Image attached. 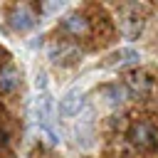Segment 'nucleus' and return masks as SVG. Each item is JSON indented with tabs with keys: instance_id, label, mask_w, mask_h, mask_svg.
I'll return each instance as SVG.
<instances>
[{
	"instance_id": "9d476101",
	"label": "nucleus",
	"mask_w": 158,
	"mask_h": 158,
	"mask_svg": "<svg viewBox=\"0 0 158 158\" xmlns=\"http://www.w3.org/2000/svg\"><path fill=\"white\" fill-rule=\"evenodd\" d=\"M128 81H131V84H133L136 89L141 86L143 91H146V89L151 86V81H148V77H146V74H141V77H138V74H131V77H128Z\"/></svg>"
},
{
	"instance_id": "423d86ee",
	"label": "nucleus",
	"mask_w": 158,
	"mask_h": 158,
	"mask_svg": "<svg viewBox=\"0 0 158 158\" xmlns=\"http://www.w3.org/2000/svg\"><path fill=\"white\" fill-rule=\"evenodd\" d=\"M49 59L52 62H62V64H72L77 59V49L69 47V44H52L49 47Z\"/></svg>"
},
{
	"instance_id": "20e7f679",
	"label": "nucleus",
	"mask_w": 158,
	"mask_h": 158,
	"mask_svg": "<svg viewBox=\"0 0 158 158\" xmlns=\"http://www.w3.org/2000/svg\"><path fill=\"white\" fill-rule=\"evenodd\" d=\"M52 114H54V104H52V96L47 91L40 94L37 99V121H40V128H52Z\"/></svg>"
},
{
	"instance_id": "0eeeda50",
	"label": "nucleus",
	"mask_w": 158,
	"mask_h": 158,
	"mask_svg": "<svg viewBox=\"0 0 158 158\" xmlns=\"http://www.w3.org/2000/svg\"><path fill=\"white\" fill-rule=\"evenodd\" d=\"M62 25H64V30H67V32H72V35H77V37H79V35H84V32H86V27H89V25H86V20H84L81 15H67Z\"/></svg>"
},
{
	"instance_id": "39448f33",
	"label": "nucleus",
	"mask_w": 158,
	"mask_h": 158,
	"mask_svg": "<svg viewBox=\"0 0 158 158\" xmlns=\"http://www.w3.org/2000/svg\"><path fill=\"white\" fill-rule=\"evenodd\" d=\"M17 84H20V72H17V67H12V64L2 67V69H0V91H2V94H10V91L17 89Z\"/></svg>"
},
{
	"instance_id": "f03ea898",
	"label": "nucleus",
	"mask_w": 158,
	"mask_h": 158,
	"mask_svg": "<svg viewBox=\"0 0 158 158\" xmlns=\"http://www.w3.org/2000/svg\"><path fill=\"white\" fill-rule=\"evenodd\" d=\"M81 106H84V96H81V91H79V89H69V91L59 99V104H57V114H59V116H77V114L81 111Z\"/></svg>"
},
{
	"instance_id": "7ed1b4c3",
	"label": "nucleus",
	"mask_w": 158,
	"mask_h": 158,
	"mask_svg": "<svg viewBox=\"0 0 158 158\" xmlns=\"http://www.w3.org/2000/svg\"><path fill=\"white\" fill-rule=\"evenodd\" d=\"M10 25H12V30H17V32H27V30H32V27L37 25V20H35V15H32L25 5H17V7L10 12Z\"/></svg>"
},
{
	"instance_id": "f8f14e48",
	"label": "nucleus",
	"mask_w": 158,
	"mask_h": 158,
	"mask_svg": "<svg viewBox=\"0 0 158 158\" xmlns=\"http://www.w3.org/2000/svg\"><path fill=\"white\" fill-rule=\"evenodd\" d=\"M35 84H37V89H42V91H44V89H47V74H44V72H40Z\"/></svg>"
},
{
	"instance_id": "f257e3e1",
	"label": "nucleus",
	"mask_w": 158,
	"mask_h": 158,
	"mask_svg": "<svg viewBox=\"0 0 158 158\" xmlns=\"http://www.w3.org/2000/svg\"><path fill=\"white\" fill-rule=\"evenodd\" d=\"M128 141L136 148H153L156 146V128L146 121H138L128 128Z\"/></svg>"
},
{
	"instance_id": "6e6552de",
	"label": "nucleus",
	"mask_w": 158,
	"mask_h": 158,
	"mask_svg": "<svg viewBox=\"0 0 158 158\" xmlns=\"http://www.w3.org/2000/svg\"><path fill=\"white\" fill-rule=\"evenodd\" d=\"M114 59H116L118 67H123V64H138L141 54H138L133 47H123V49H118V52L114 54Z\"/></svg>"
},
{
	"instance_id": "9b49d317",
	"label": "nucleus",
	"mask_w": 158,
	"mask_h": 158,
	"mask_svg": "<svg viewBox=\"0 0 158 158\" xmlns=\"http://www.w3.org/2000/svg\"><path fill=\"white\" fill-rule=\"evenodd\" d=\"M62 7H64V2H44V5H42V12L54 15V12H59Z\"/></svg>"
},
{
	"instance_id": "1a4fd4ad",
	"label": "nucleus",
	"mask_w": 158,
	"mask_h": 158,
	"mask_svg": "<svg viewBox=\"0 0 158 158\" xmlns=\"http://www.w3.org/2000/svg\"><path fill=\"white\" fill-rule=\"evenodd\" d=\"M104 96L109 99V104L118 106V104L126 99V89H123V86H118V84H111V86H106V89H104Z\"/></svg>"
}]
</instances>
